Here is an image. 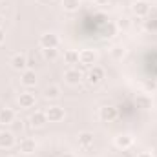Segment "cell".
Returning a JSON list of instances; mask_svg holds the SVG:
<instances>
[{
    "instance_id": "obj_1",
    "label": "cell",
    "mask_w": 157,
    "mask_h": 157,
    "mask_svg": "<svg viewBox=\"0 0 157 157\" xmlns=\"http://www.w3.org/2000/svg\"><path fill=\"white\" fill-rule=\"evenodd\" d=\"M39 44H40V48H42V49H51V48H59L60 39H59V35H57V33H53V31H48V33L40 35Z\"/></svg>"
},
{
    "instance_id": "obj_2",
    "label": "cell",
    "mask_w": 157,
    "mask_h": 157,
    "mask_svg": "<svg viewBox=\"0 0 157 157\" xmlns=\"http://www.w3.org/2000/svg\"><path fill=\"white\" fill-rule=\"evenodd\" d=\"M102 78H104V70H102L101 66H91L90 71L86 73V82H88L90 86H97V84H101Z\"/></svg>"
},
{
    "instance_id": "obj_3",
    "label": "cell",
    "mask_w": 157,
    "mask_h": 157,
    "mask_svg": "<svg viewBox=\"0 0 157 157\" xmlns=\"http://www.w3.org/2000/svg\"><path fill=\"white\" fill-rule=\"evenodd\" d=\"M82 78H84V75L78 68H68L64 71V82L70 84V86H78L82 82Z\"/></svg>"
},
{
    "instance_id": "obj_4",
    "label": "cell",
    "mask_w": 157,
    "mask_h": 157,
    "mask_svg": "<svg viewBox=\"0 0 157 157\" xmlns=\"http://www.w3.org/2000/svg\"><path fill=\"white\" fill-rule=\"evenodd\" d=\"M78 62L82 66L91 68V66L97 64V53L93 49H82V51H78Z\"/></svg>"
},
{
    "instance_id": "obj_5",
    "label": "cell",
    "mask_w": 157,
    "mask_h": 157,
    "mask_svg": "<svg viewBox=\"0 0 157 157\" xmlns=\"http://www.w3.org/2000/svg\"><path fill=\"white\" fill-rule=\"evenodd\" d=\"M44 113L48 117V122H60L62 119L66 117V112L60 106H49V108H46Z\"/></svg>"
},
{
    "instance_id": "obj_6",
    "label": "cell",
    "mask_w": 157,
    "mask_h": 157,
    "mask_svg": "<svg viewBox=\"0 0 157 157\" xmlns=\"http://www.w3.org/2000/svg\"><path fill=\"white\" fill-rule=\"evenodd\" d=\"M9 64H11L13 70L24 71V70L28 68V57H26V53H15V55L9 59Z\"/></svg>"
},
{
    "instance_id": "obj_7",
    "label": "cell",
    "mask_w": 157,
    "mask_h": 157,
    "mask_svg": "<svg viewBox=\"0 0 157 157\" xmlns=\"http://www.w3.org/2000/svg\"><path fill=\"white\" fill-rule=\"evenodd\" d=\"M93 143H95V137H93L91 132H80L77 135V144L82 150H90L93 146Z\"/></svg>"
},
{
    "instance_id": "obj_8",
    "label": "cell",
    "mask_w": 157,
    "mask_h": 157,
    "mask_svg": "<svg viewBox=\"0 0 157 157\" xmlns=\"http://www.w3.org/2000/svg\"><path fill=\"white\" fill-rule=\"evenodd\" d=\"M132 11H133V15L135 17H148L150 15V2H146V0H135L133 2V6H132Z\"/></svg>"
},
{
    "instance_id": "obj_9",
    "label": "cell",
    "mask_w": 157,
    "mask_h": 157,
    "mask_svg": "<svg viewBox=\"0 0 157 157\" xmlns=\"http://www.w3.org/2000/svg\"><path fill=\"white\" fill-rule=\"evenodd\" d=\"M35 150H37V141L35 139L26 137L18 143V152L24 154V155H31V154H35Z\"/></svg>"
},
{
    "instance_id": "obj_10",
    "label": "cell",
    "mask_w": 157,
    "mask_h": 157,
    "mask_svg": "<svg viewBox=\"0 0 157 157\" xmlns=\"http://www.w3.org/2000/svg\"><path fill=\"white\" fill-rule=\"evenodd\" d=\"M117 113H119L117 108H113V106H102L99 110V119L102 122H113L117 119Z\"/></svg>"
},
{
    "instance_id": "obj_11",
    "label": "cell",
    "mask_w": 157,
    "mask_h": 157,
    "mask_svg": "<svg viewBox=\"0 0 157 157\" xmlns=\"http://www.w3.org/2000/svg\"><path fill=\"white\" fill-rule=\"evenodd\" d=\"M113 144H115V148H119V150H128L133 144V137L130 133H121V135H117L113 139Z\"/></svg>"
},
{
    "instance_id": "obj_12",
    "label": "cell",
    "mask_w": 157,
    "mask_h": 157,
    "mask_svg": "<svg viewBox=\"0 0 157 157\" xmlns=\"http://www.w3.org/2000/svg\"><path fill=\"white\" fill-rule=\"evenodd\" d=\"M15 143H17V139H15V135H13L11 132H7V130H2V132H0V148H2V150L13 148Z\"/></svg>"
},
{
    "instance_id": "obj_13",
    "label": "cell",
    "mask_w": 157,
    "mask_h": 157,
    "mask_svg": "<svg viewBox=\"0 0 157 157\" xmlns=\"http://www.w3.org/2000/svg\"><path fill=\"white\" fill-rule=\"evenodd\" d=\"M20 82L26 88H33L37 84V73H35V70H24V73L20 77Z\"/></svg>"
},
{
    "instance_id": "obj_14",
    "label": "cell",
    "mask_w": 157,
    "mask_h": 157,
    "mask_svg": "<svg viewBox=\"0 0 157 157\" xmlns=\"http://www.w3.org/2000/svg\"><path fill=\"white\" fill-rule=\"evenodd\" d=\"M35 95L33 93H29V91H22L20 95H18V104H20V108H33L35 106Z\"/></svg>"
},
{
    "instance_id": "obj_15",
    "label": "cell",
    "mask_w": 157,
    "mask_h": 157,
    "mask_svg": "<svg viewBox=\"0 0 157 157\" xmlns=\"http://www.w3.org/2000/svg\"><path fill=\"white\" fill-rule=\"evenodd\" d=\"M15 112L11 110V108H0V124H4V126H7V124H13V121H15Z\"/></svg>"
},
{
    "instance_id": "obj_16",
    "label": "cell",
    "mask_w": 157,
    "mask_h": 157,
    "mask_svg": "<svg viewBox=\"0 0 157 157\" xmlns=\"http://www.w3.org/2000/svg\"><path fill=\"white\" fill-rule=\"evenodd\" d=\"M29 122H31L33 128H42V126L48 122V117H46L44 112H35V113L29 117Z\"/></svg>"
},
{
    "instance_id": "obj_17",
    "label": "cell",
    "mask_w": 157,
    "mask_h": 157,
    "mask_svg": "<svg viewBox=\"0 0 157 157\" xmlns=\"http://www.w3.org/2000/svg\"><path fill=\"white\" fill-rule=\"evenodd\" d=\"M42 93H44L46 99H59L60 97V88L55 86V84H51V86H46Z\"/></svg>"
},
{
    "instance_id": "obj_18",
    "label": "cell",
    "mask_w": 157,
    "mask_h": 157,
    "mask_svg": "<svg viewBox=\"0 0 157 157\" xmlns=\"http://www.w3.org/2000/svg\"><path fill=\"white\" fill-rule=\"evenodd\" d=\"M64 60H66V64H78V51L66 49L64 51Z\"/></svg>"
},
{
    "instance_id": "obj_19",
    "label": "cell",
    "mask_w": 157,
    "mask_h": 157,
    "mask_svg": "<svg viewBox=\"0 0 157 157\" xmlns=\"http://www.w3.org/2000/svg\"><path fill=\"white\" fill-rule=\"evenodd\" d=\"M60 6L64 11H77L80 6V0H60Z\"/></svg>"
},
{
    "instance_id": "obj_20",
    "label": "cell",
    "mask_w": 157,
    "mask_h": 157,
    "mask_svg": "<svg viewBox=\"0 0 157 157\" xmlns=\"http://www.w3.org/2000/svg\"><path fill=\"white\" fill-rule=\"evenodd\" d=\"M42 53H44V59H46V60H57V59H59V49H57V48L42 49Z\"/></svg>"
},
{
    "instance_id": "obj_21",
    "label": "cell",
    "mask_w": 157,
    "mask_h": 157,
    "mask_svg": "<svg viewBox=\"0 0 157 157\" xmlns=\"http://www.w3.org/2000/svg\"><path fill=\"white\" fill-rule=\"evenodd\" d=\"M137 104L146 110V108L152 106V101H150V97H146V95H139V97H137Z\"/></svg>"
},
{
    "instance_id": "obj_22",
    "label": "cell",
    "mask_w": 157,
    "mask_h": 157,
    "mask_svg": "<svg viewBox=\"0 0 157 157\" xmlns=\"http://www.w3.org/2000/svg\"><path fill=\"white\" fill-rule=\"evenodd\" d=\"M119 28H121V29H128V28H130V20H128V18L119 20Z\"/></svg>"
},
{
    "instance_id": "obj_23",
    "label": "cell",
    "mask_w": 157,
    "mask_h": 157,
    "mask_svg": "<svg viewBox=\"0 0 157 157\" xmlns=\"http://www.w3.org/2000/svg\"><path fill=\"white\" fill-rule=\"evenodd\" d=\"M4 39H6V33H4V29H2V28H0V44H2V42H4Z\"/></svg>"
},
{
    "instance_id": "obj_24",
    "label": "cell",
    "mask_w": 157,
    "mask_h": 157,
    "mask_svg": "<svg viewBox=\"0 0 157 157\" xmlns=\"http://www.w3.org/2000/svg\"><path fill=\"white\" fill-rule=\"evenodd\" d=\"M137 157H154V155H152V154H148V152H141Z\"/></svg>"
},
{
    "instance_id": "obj_25",
    "label": "cell",
    "mask_w": 157,
    "mask_h": 157,
    "mask_svg": "<svg viewBox=\"0 0 157 157\" xmlns=\"http://www.w3.org/2000/svg\"><path fill=\"white\" fill-rule=\"evenodd\" d=\"M95 2H97V4H101V6H102V4H108V0H95Z\"/></svg>"
},
{
    "instance_id": "obj_26",
    "label": "cell",
    "mask_w": 157,
    "mask_h": 157,
    "mask_svg": "<svg viewBox=\"0 0 157 157\" xmlns=\"http://www.w3.org/2000/svg\"><path fill=\"white\" fill-rule=\"evenodd\" d=\"M2 22H4V20H2V18H0V28H2Z\"/></svg>"
},
{
    "instance_id": "obj_27",
    "label": "cell",
    "mask_w": 157,
    "mask_h": 157,
    "mask_svg": "<svg viewBox=\"0 0 157 157\" xmlns=\"http://www.w3.org/2000/svg\"><path fill=\"white\" fill-rule=\"evenodd\" d=\"M7 157H15V155H7Z\"/></svg>"
},
{
    "instance_id": "obj_28",
    "label": "cell",
    "mask_w": 157,
    "mask_h": 157,
    "mask_svg": "<svg viewBox=\"0 0 157 157\" xmlns=\"http://www.w3.org/2000/svg\"><path fill=\"white\" fill-rule=\"evenodd\" d=\"M155 6H157V0H155Z\"/></svg>"
}]
</instances>
